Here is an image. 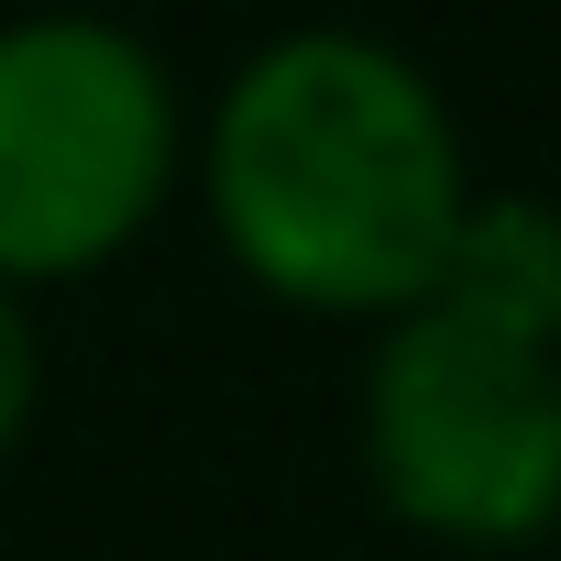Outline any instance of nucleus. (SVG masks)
I'll list each match as a JSON object with an SVG mask.
<instances>
[{"mask_svg": "<svg viewBox=\"0 0 561 561\" xmlns=\"http://www.w3.org/2000/svg\"><path fill=\"white\" fill-rule=\"evenodd\" d=\"M473 176L440 89L375 34L264 45L209 122V220L242 275L320 320H397L430 298Z\"/></svg>", "mask_w": 561, "mask_h": 561, "instance_id": "obj_1", "label": "nucleus"}, {"mask_svg": "<svg viewBox=\"0 0 561 561\" xmlns=\"http://www.w3.org/2000/svg\"><path fill=\"white\" fill-rule=\"evenodd\" d=\"M375 495L462 550H528L561 528V353L462 309H397L364 386Z\"/></svg>", "mask_w": 561, "mask_h": 561, "instance_id": "obj_2", "label": "nucleus"}, {"mask_svg": "<svg viewBox=\"0 0 561 561\" xmlns=\"http://www.w3.org/2000/svg\"><path fill=\"white\" fill-rule=\"evenodd\" d=\"M176 165L165 67L100 12L0 23V287L111 264Z\"/></svg>", "mask_w": 561, "mask_h": 561, "instance_id": "obj_3", "label": "nucleus"}, {"mask_svg": "<svg viewBox=\"0 0 561 561\" xmlns=\"http://www.w3.org/2000/svg\"><path fill=\"white\" fill-rule=\"evenodd\" d=\"M430 309H462L484 331H517V342H550L561 353V209L528 198V187L462 198L451 253L430 275Z\"/></svg>", "mask_w": 561, "mask_h": 561, "instance_id": "obj_4", "label": "nucleus"}, {"mask_svg": "<svg viewBox=\"0 0 561 561\" xmlns=\"http://www.w3.org/2000/svg\"><path fill=\"white\" fill-rule=\"evenodd\" d=\"M34 375H45V353H34V320H23V298L0 287V451L23 440V419H34Z\"/></svg>", "mask_w": 561, "mask_h": 561, "instance_id": "obj_5", "label": "nucleus"}]
</instances>
